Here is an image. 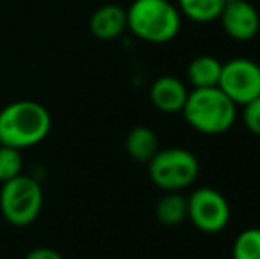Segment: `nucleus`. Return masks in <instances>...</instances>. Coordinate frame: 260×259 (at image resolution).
I'll use <instances>...</instances> for the list:
<instances>
[{
	"label": "nucleus",
	"instance_id": "nucleus-1",
	"mask_svg": "<svg viewBox=\"0 0 260 259\" xmlns=\"http://www.w3.org/2000/svg\"><path fill=\"white\" fill-rule=\"evenodd\" d=\"M52 130V116L45 105L20 100L0 110V144L14 149L38 146Z\"/></svg>",
	"mask_w": 260,
	"mask_h": 259
},
{
	"label": "nucleus",
	"instance_id": "nucleus-2",
	"mask_svg": "<svg viewBox=\"0 0 260 259\" xmlns=\"http://www.w3.org/2000/svg\"><path fill=\"white\" fill-rule=\"evenodd\" d=\"M184 121L204 135H221L234 126L237 105L219 87L193 89L181 110Z\"/></svg>",
	"mask_w": 260,
	"mask_h": 259
},
{
	"label": "nucleus",
	"instance_id": "nucleus-3",
	"mask_svg": "<svg viewBox=\"0 0 260 259\" xmlns=\"http://www.w3.org/2000/svg\"><path fill=\"white\" fill-rule=\"evenodd\" d=\"M126 14L127 28L152 45L172 41L181 31V13L170 0H135Z\"/></svg>",
	"mask_w": 260,
	"mask_h": 259
},
{
	"label": "nucleus",
	"instance_id": "nucleus-4",
	"mask_svg": "<svg viewBox=\"0 0 260 259\" xmlns=\"http://www.w3.org/2000/svg\"><path fill=\"white\" fill-rule=\"evenodd\" d=\"M199 172V158L184 148L159 149L149 162V178L165 192H179L191 187Z\"/></svg>",
	"mask_w": 260,
	"mask_h": 259
},
{
	"label": "nucleus",
	"instance_id": "nucleus-5",
	"mask_svg": "<svg viewBox=\"0 0 260 259\" xmlns=\"http://www.w3.org/2000/svg\"><path fill=\"white\" fill-rule=\"evenodd\" d=\"M43 210V188L34 178L18 174L2 183L0 211L11 225L25 227L36 222Z\"/></svg>",
	"mask_w": 260,
	"mask_h": 259
},
{
	"label": "nucleus",
	"instance_id": "nucleus-6",
	"mask_svg": "<svg viewBox=\"0 0 260 259\" xmlns=\"http://www.w3.org/2000/svg\"><path fill=\"white\" fill-rule=\"evenodd\" d=\"M188 220L199 231L216 235L229 225L230 204L226 197L211 187H200L188 197Z\"/></svg>",
	"mask_w": 260,
	"mask_h": 259
},
{
	"label": "nucleus",
	"instance_id": "nucleus-7",
	"mask_svg": "<svg viewBox=\"0 0 260 259\" xmlns=\"http://www.w3.org/2000/svg\"><path fill=\"white\" fill-rule=\"evenodd\" d=\"M218 87L234 103L244 107L260 96V66L244 57L226 61L221 66Z\"/></svg>",
	"mask_w": 260,
	"mask_h": 259
},
{
	"label": "nucleus",
	"instance_id": "nucleus-8",
	"mask_svg": "<svg viewBox=\"0 0 260 259\" xmlns=\"http://www.w3.org/2000/svg\"><path fill=\"white\" fill-rule=\"evenodd\" d=\"M218 20L226 36L236 41H250L260 28L258 11L250 0H229Z\"/></svg>",
	"mask_w": 260,
	"mask_h": 259
},
{
	"label": "nucleus",
	"instance_id": "nucleus-9",
	"mask_svg": "<svg viewBox=\"0 0 260 259\" xmlns=\"http://www.w3.org/2000/svg\"><path fill=\"white\" fill-rule=\"evenodd\" d=\"M188 94L189 91L186 89L182 80H179L177 76L165 75L152 82L149 96L157 110L165 114H177L184 107Z\"/></svg>",
	"mask_w": 260,
	"mask_h": 259
},
{
	"label": "nucleus",
	"instance_id": "nucleus-10",
	"mask_svg": "<svg viewBox=\"0 0 260 259\" xmlns=\"http://www.w3.org/2000/svg\"><path fill=\"white\" fill-rule=\"evenodd\" d=\"M126 28V9H122L120 6H115V4L101 6L100 9L94 11L92 18H90V32L98 39H103V41H112V39L119 38Z\"/></svg>",
	"mask_w": 260,
	"mask_h": 259
},
{
	"label": "nucleus",
	"instance_id": "nucleus-11",
	"mask_svg": "<svg viewBox=\"0 0 260 259\" xmlns=\"http://www.w3.org/2000/svg\"><path fill=\"white\" fill-rule=\"evenodd\" d=\"M221 66L216 57L212 55H199L189 63L186 69L188 82L193 89H206V87H218L219 75H221Z\"/></svg>",
	"mask_w": 260,
	"mask_h": 259
},
{
	"label": "nucleus",
	"instance_id": "nucleus-12",
	"mask_svg": "<svg viewBox=\"0 0 260 259\" xmlns=\"http://www.w3.org/2000/svg\"><path fill=\"white\" fill-rule=\"evenodd\" d=\"M126 151L137 162L149 163L152 156L159 151L157 135L147 126H137L126 137Z\"/></svg>",
	"mask_w": 260,
	"mask_h": 259
},
{
	"label": "nucleus",
	"instance_id": "nucleus-13",
	"mask_svg": "<svg viewBox=\"0 0 260 259\" xmlns=\"http://www.w3.org/2000/svg\"><path fill=\"white\" fill-rule=\"evenodd\" d=\"M156 217L165 225H177L188 218V197L181 192H165L156 204Z\"/></svg>",
	"mask_w": 260,
	"mask_h": 259
},
{
	"label": "nucleus",
	"instance_id": "nucleus-14",
	"mask_svg": "<svg viewBox=\"0 0 260 259\" xmlns=\"http://www.w3.org/2000/svg\"><path fill=\"white\" fill-rule=\"evenodd\" d=\"M177 9L188 20L197 23H209L219 18L225 0H177Z\"/></svg>",
	"mask_w": 260,
	"mask_h": 259
},
{
	"label": "nucleus",
	"instance_id": "nucleus-15",
	"mask_svg": "<svg viewBox=\"0 0 260 259\" xmlns=\"http://www.w3.org/2000/svg\"><path fill=\"white\" fill-rule=\"evenodd\" d=\"M232 259H260V227L243 229L232 243Z\"/></svg>",
	"mask_w": 260,
	"mask_h": 259
},
{
	"label": "nucleus",
	"instance_id": "nucleus-16",
	"mask_svg": "<svg viewBox=\"0 0 260 259\" xmlns=\"http://www.w3.org/2000/svg\"><path fill=\"white\" fill-rule=\"evenodd\" d=\"M21 167L23 162H21L20 149L0 144V183H6L21 174Z\"/></svg>",
	"mask_w": 260,
	"mask_h": 259
},
{
	"label": "nucleus",
	"instance_id": "nucleus-17",
	"mask_svg": "<svg viewBox=\"0 0 260 259\" xmlns=\"http://www.w3.org/2000/svg\"><path fill=\"white\" fill-rule=\"evenodd\" d=\"M243 123L250 133L260 137V96L243 107Z\"/></svg>",
	"mask_w": 260,
	"mask_h": 259
},
{
	"label": "nucleus",
	"instance_id": "nucleus-18",
	"mask_svg": "<svg viewBox=\"0 0 260 259\" xmlns=\"http://www.w3.org/2000/svg\"><path fill=\"white\" fill-rule=\"evenodd\" d=\"M25 259H64L57 250L50 249V247H38V249L30 250L25 256Z\"/></svg>",
	"mask_w": 260,
	"mask_h": 259
}]
</instances>
